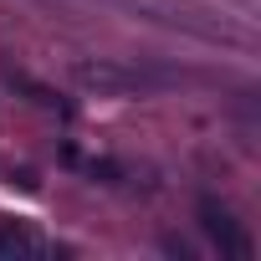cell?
I'll return each instance as SVG.
<instances>
[{
	"mask_svg": "<svg viewBox=\"0 0 261 261\" xmlns=\"http://www.w3.org/2000/svg\"><path fill=\"white\" fill-rule=\"evenodd\" d=\"M21 256H51V246H46L26 220L0 215V261H21Z\"/></svg>",
	"mask_w": 261,
	"mask_h": 261,
	"instance_id": "277c9868",
	"label": "cell"
},
{
	"mask_svg": "<svg viewBox=\"0 0 261 261\" xmlns=\"http://www.w3.org/2000/svg\"><path fill=\"white\" fill-rule=\"evenodd\" d=\"M72 77L87 92L102 97H128V92H159L174 82V72H154V67H134V62H113V57H82L72 62Z\"/></svg>",
	"mask_w": 261,
	"mask_h": 261,
	"instance_id": "7a4b0ae2",
	"label": "cell"
},
{
	"mask_svg": "<svg viewBox=\"0 0 261 261\" xmlns=\"http://www.w3.org/2000/svg\"><path fill=\"white\" fill-rule=\"evenodd\" d=\"M108 6L169 31H185V36H200V41H215V46H246L241 26H230L225 16H215L210 6H195V0H108Z\"/></svg>",
	"mask_w": 261,
	"mask_h": 261,
	"instance_id": "6da1fadb",
	"label": "cell"
},
{
	"mask_svg": "<svg viewBox=\"0 0 261 261\" xmlns=\"http://www.w3.org/2000/svg\"><path fill=\"white\" fill-rule=\"evenodd\" d=\"M200 225H205V236H210L225 256H236V261H246V256H251V241H246V230L236 225V215H230L225 205L200 200Z\"/></svg>",
	"mask_w": 261,
	"mask_h": 261,
	"instance_id": "3957f363",
	"label": "cell"
}]
</instances>
